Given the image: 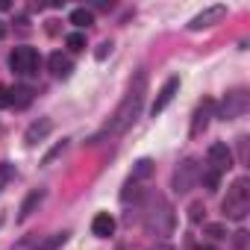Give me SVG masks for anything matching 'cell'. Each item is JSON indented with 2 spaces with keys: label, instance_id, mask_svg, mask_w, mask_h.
Wrapping results in <instances>:
<instances>
[{
  "label": "cell",
  "instance_id": "9c48e42d",
  "mask_svg": "<svg viewBox=\"0 0 250 250\" xmlns=\"http://www.w3.org/2000/svg\"><path fill=\"white\" fill-rule=\"evenodd\" d=\"M177 91H180V77H168V80H165V85L159 88V94H156L153 106H150V115H153V118H156V115H162V112L171 106V100L177 97Z\"/></svg>",
  "mask_w": 250,
  "mask_h": 250
},
{
  "label": "cell",
  "instance_id": "3957f363",
  "mask_svg": "<svg viewBox=\"0 0 250 250\" xmlns=\"http://www.w3.org/2000/svg\"><path fill=\"white\" fill-rule=\"evenodd\" d=\"M250 183H247V177H238L232 186H229V191H227V197H224V203H221V209H224V215L229 218V221H241L244 215H247V209H250V188H247Z\"/></svg>",
  "mask_w": 250,
  "mask_h": 250
},
{
  "label": "cell",
  "instance_id": "ba28073f",
  "mask_svg": "<svg viewBox=\"0 0 250 250\" xmlns=\"http://www.w3.org/2000/svg\"><path fill=\"white\" fill-rule=\"evenodd\" d=\"M227 18V6H206L203 12H197L191 21H188V30L197 33V30H206V27H215L218 21Z\"/></svg>",
  "mask_w": 250,
  "mask_h": 250
},
{
  "label": "cell",
  "instance_id": "6da1fadb",
  "mask_svg": "<svg viewBox=\"0 0 250 250\" xmlns=\"http://www.w3.org/2000/svg\"><path fill=\"white\" fill-rule=\"evenodd\" d=\"M145 94H147V74H145V71H139V74H136V80L130 83L127 94H124V100L118 103L115 115L109 118V124L103 127V133H100V136H121L124 130H127L130 124L139 118V109H142V103H145ZM100 136H94V142H97Z\"/></svg>",
  "mask_w": 250,
  "mask_h": 250
},
{
  "label": "cell",
  "instance_id": "603a6c76",
  "mask_svg": "<svg viewBox=\"0 0 250 250\" xmlns=\"http://www.w3.org/2000/svg\"><path fill=\"white\" fill-rule=\"evenodd\" d=\"M206 232H209L212 238H227V229H224L221 224H206Z\"/></svg>",
  "mask_w": 250,
  "mask_h": 250
},
{
  "label": "cell",
  "instance_id": "5bb4252c",
  "mask_svg": "<svg viewBox=\"0 0 250 250\" xmlns=\"http://www.w3.org/2000/svg\"><path fill=\"white\" fill-rule=\"evenodd\" d=\"M44 200V188H33L27 197H24V203H21V209H18V221H27L36 209H39V203Z\"/></svg>",
  "mask_w": 250,
  "mask_h": 250
},
{
  "label": "cell",
  "instance_id": "d6986e66",
  "mask_svg": "<svg viewBox=\"0 0 250 250\" xmlns=\"http://www.w3.org/2000/svg\"><path fill=\"white\" fill-rule=\"evenodd\" d=\"M65 241H68V232H56L53 238H47L44 244H39V250H59Z\"/></svg>",
  "mask_w": 250,
  "mask_h": 250
},
{
  "label": "cell",
  "instance_id": "7c38bea8",
  "mask_svg": "<svg viewBox=\"0 0 250 250\" xmlns=\"http://www.w3.org/2000/svg\"><path fill=\"white\" fill-rule=\"evenodd\" d=\"M47 68H50V74H53V77L68 80V77H71V71H74V62H71L65 53H50V56H47Z\"/></svg>",
  "mask_w": 250,
  "mask_h": 250
},
{
  "label": "cell",
  "instance_id": "ac0fdd59",
  "mask_svg": "<svg viewBox=\"0 0 250 250\" xmlns=\"http://www.w3.org/2000/svg\"><path fill=\"white\" fill-rule=\"evenodd\" d=\"M65 44H68V50H74V53L85 50V33H71V36L65 39Z\"/></svg>",
  "mask_w": 250,
  "mask_h": 250
},
{
  "label": "cell",
  "instance_id": "d4e9b609",
  "mask_svg": "<svg viewBox=\"0 0 250 250\" xmlns=\"http://www.w3.org/2000/svg\"><path fill=\"white\" fill-rule=\"evenodd\" d=\"M109 53H112V42H100V47L94 50V56H97V59H106Z\"/></svg>",
  "mask_w": 250,
  "mask_h": 250
},
{
  "label": "cell",
  "instance_id": "5b68a950",
  "mask_svg": "<svg viewBox=\"0 0 250 250\" xmlns=\"http://www.w3.org/2000/svg\"><path fill=\"white\" fill-rule=\"evenodd\" d=\"M9 68H12L15 74H21V77L36 74V68H39V53H36L33 47L21 44V47H15V50L9 53Z\"/></svg>",
  "mask_w": 250,
  "mask_h": 250
},
{
  "label": "cell",
  "instance_id": "30bf717a",
  "mask_svg": "<svg viewBox=\"0 0 250 250\" xmlns=\"http://www.w3.org/2000/svg\"><path fill=\"white\" fill-rule=\"evenodd\" d=\"M206 159H209V168L218 171V174H227V171L232 168V150H229L224 142H215V145L209 147Z\"/></svg>",
  "mask_w": 250,
  "mask_h": 250
},
{
  "label": "cell",
  "instance_id": "52a82bcc",
  "mask_svg": "<svg viewBox=\"0 0 250 250\" xmlns=\"http://www.w3.org/2000/svg\"><path fill=\"white\" fill-rule=\"evenodd\" d=\"M200 177V171H197V162L194 159H186L177 171H174V191L177 194H186L191 186H194V180Z\"/></svg>",
  "mask_w": 250,
  "mask_h": 250
},
{
  "label": "cell",
  "instance_id": "cb8c5ba5",
  "mask_svg": "<svg viewBox=\"0 0 250 250\" xmlns=\"http://www.w3.org/2000/svg\"><path fill=\"white\" fill-rule=\"evenodd\" d=\"M65 147H68V142H59V145H56V147H53V150H50V153L44 156V165H50V162H53V159H56V156H59V153L65 150Z\"/></svg>",
  "mask_w": 250,
  "mask_h": 250
},
{
  "label": "cell",
  "instance_id": "4316f807",
  "mask_svg": "<svg viewBox=\"0 0 250 250\" xmlns=\"http://www.w3.org/2000/svg\"><path fill=\"white\" fill-rule=\"evenodd\" d=\"M153 250H174V247H168V244H156Z\"/></svg>",
  "mask_w": 250,
  "mask_h": 250
},
{
  "label": "cell",
  "instance_id": "8992f818",
  "mask_svg": "<svg viewBox=\"0 0 250 250\" xmlns=\"http://www.w3.org/2000/svg\"><path fill=\"white\" fill-rule=\"evenodd\" d=\"M212 115H215V100H212V97H203V100H200V106H197V109H194V115H191V130H188V136H191V139H200V136L206 133Z\"/></svg>",
  "mask_w": 250,
  "mask_h": 250
},
{
  "label": "cell",
  "instance_id": "7a4b0ae2",
  "mask_svg": "<svg viewBox=\"0 0 250 250\" xmlns=\"http://www.w3.org/2000/svg\"><path fill=\"white\" fill-rule=\"evenodd\" d=\"M145 229L150 235H171V229H174V212L159 194L150 197V206L145 212Z\"/></svg>",
  "mask_w": 250,
  "mask_h": 250
},
{
  "label": "cell",
  "instance_id": "7402d4cb",
  "mask_svg": "<svg viewBox=\"0 0 250 250\" xmlns=\"http://www.w3.org/2000/svg\"><path fill=\"white\" fill-rule=\"evenodd\" d=\"M203 183H206V188H209V191H215V188H218V183H221V174L209 168V171H203Z\"/></svg>",
  "mask_w": 250,
  "mask_h": 250
},
{
  "label": "cell",
  "instance_id": "2e32d148",
  "mask_svg": "<svg viewBox=\"0 0 250 250\" xmlns=\"http://www.w3.org/2000/svg\"><path fill=\"white\" fill-rule=\"evenodd\" d=\"M156 171V165H153V159H139L136 165H133V174H130V183H139V180H147L150 174Z\"/></svg>",
  "mask_w": 250,
  "mask_h": 250
},
{
  "label": "cell",
  "instance_id": "f1b7e54d",
  "mask_svg": "<svg viewBox=\"0 0 250 250\" xmlns=\"http://www.w3.org/2000/svg\"><path fill=\"white\" fill-rule=\"evenodd\" d=\"M197 250H218V247H197Z\"/></svg>",
  "mask_w": 250,
  "mask_h": 250
},
{
  "label": "cell",
  "instance_id": "4fadbf2b",
  "mask_svg": "<svg viewBox=\"0 0 250 250\" xmlns=\"http://www.w3.org/2000/svg\"><path fill=\"white\" fill-rule=\"evenodd\" d=\"M91 232H94L97 238H109V235L115 232V218H112L109 212H97L94 221H91Z\"/></svg>",
  "mask_w": 250,
  "mask_h": 250
},
{
  "label": "cell",
  "instance_id": "ffe728a7",
  "mask_svg": "<svg viewBox=\"0 0 250 250\" xmlns=\"http://www.w3.org/2000/svg\"><path fill=\"white\" fill-rule=\"evenodd\" d=\"M203 215H206V206H203L200 200H194V203L188 206V221H191V224H200Z\"/></svg>",
  "mask_w": 250,
  "mask_h": 250
},
{
  "label": "cell",
  "instance_id": "8fae6325",
  "mask_svg": "<svg viewBox=\"0 0 250 250\" xmlns=\"http://www.w3.org/2000/svg\"><path fill=\"white\" fill-rule=\"evenodd\" d=\"M50 133H53V121H50V118H39V121H33L30 127H27V133H24V142L33 147V145L44 142Z\"/></svg>",
  "mask_w": 250,
  "mask_h": 250
},
{
  "label": "cell",
  "instance_id": "277c9868",
  "mask_svg": "<svg viewBox=\"0 0 250 250\" xmlns=\"http://www.w3.org/2000/svg\"><path fill=\"white\" fill-rule=\"evenodd\" d=\"M247 106H250V97H247V91L244 88H232V91H227L224 94V100H221V121H235V118H241L244 112H247Z\"/></svg>",
  "mask_w": 250,
  "mask_h": 250
},
{
  "label": "cell",
  "instance_id": "9a60e30c",
  "mask_svg": "<svg viewBox=\"0 0 250 250\" xmlns=\"http://www.w3.org/2000/svg\"><path fill=\"white\" fill-rule=\"evenodd\" d=\"M30 103H33V88H27V85H15V88H9V100H6V106L27 109Z\"/></svg>",
  "mask_w": 250,
  "mask_h": 250
},
{
  "label": "cell",
  "instance_id": "e0dca14e",
  "mask_svg": "<svg viewBox=\"0 0 250 250\" xmlns=\"http://www.w3.org/2000/svg\"><path fill=\"white\" fill-rule=\"evenodd\" d=\"M71 24L80 27V30H83V27H91V24H94V12H91V9H74V12H71Z\"/></svg>",
  "mask_w": 250,
  "mask_h": 250
},
{
  "label": "cell",
  "instance_id": "484cf974",
  "mask_svg": "<svg viewBox=\"0 0 250 250\" xmlns=\"http://www.w3.org/2000/svg\"><path fill=\"white\" fill-rule=\"evenodd\" d=\"M6 100H9V88L0 85V106H6Z\"/></svg>",
  "mask_w": 250,
  "mask_h": 250
},
{
  "label": "cell",
  "instance_id": "44dd1931",
  "mask_svg": "<svg viewBox=\"0 0 250 250\" xmlns=\"http://www.w3.org/2000/svg\"><path fill=\"white\" fill-rule=\"evenodd\" d=\"M12 177H15V168H12L9 162H3V165H0V191L9 186V180H12Z\"/></svg>",
  "mask_w": 250,
  "mask_h": 250
},
{
  "label": "cell",
  "instance_id": "83f0119b",
  "mask_svg": "<svg viewBox=\"0 0 250 250\" xmlns=\"http://www.w3.org/2000/svg\"><path fill=\"white\" fill-rule=\"evenodd\" d=\"M3 36H6V24H3V21H0V39H3Z\"/></svg>",
  "mask_w": 250,
  "mask_h": 250
}]
</instances>
